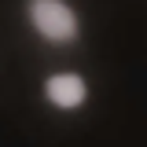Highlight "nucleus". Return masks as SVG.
Segmentation results:
<instances>
[{"label": "nucleus", "instance_id": "obj_1", "mask_svg": "<svg viewBox=\"0 0 147 147\" xmlns=\"http://www.w3.org/2000/svg\"><path fill=\"white\" fill-rule=\"evenodd\" d=\"M30 18H33L37 33L48 40H74L77 37V15L63 0H30Z\"/></svg>", "mask_w": 147, "mask_h": 147}, {"label": "nucleus", "instance_id": "obj_2", "mask_svg": "<svg viewBox=\"0 0 147 147\" xmlns=\"http://www.w3.org/2000/svg\"><path fill=\"white\" fill-rule=\"evenodd\" d=\"M44 96L52 99L55 107L74 110V107L85 103V81L77 74H55V77H48V85H44Z\"/></svg>", "mask_w": 147, "mask_h": 147}]
</instances>
